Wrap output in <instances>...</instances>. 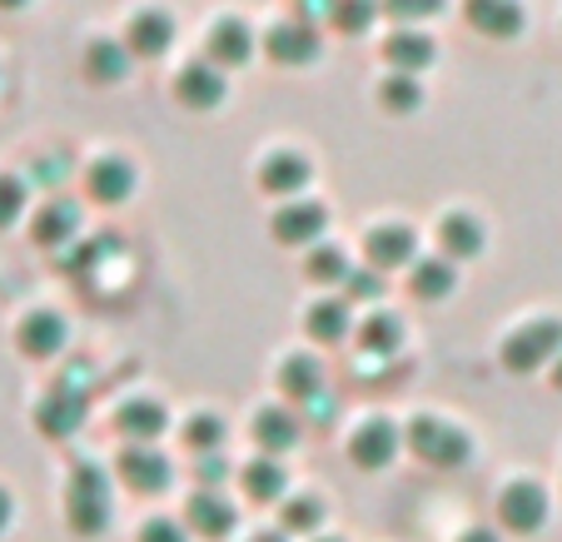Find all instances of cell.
Returning a JSON list of instances; mask_svg holds the SVG:
<instances>
[{
    "instance_id": "1",
    "label": "cell",
    "mask_w": 562,
    "mask_h": 542,
    "mask_svg": "<svg viewBox=\"0 0 562 542\" xmlns=\"http://www.w3.org/2000/svg\"><path fill=\"white\" fill-rule=\"evenodd\" d=\"M404 443L414 448L424 463H434V468H463L468 458H473V438H468L458 424L434 418V414L414 418V424H408V433H404Z\"/></svg>"
},
{
    "instance_id": "2",
    "label": "cell",
    "mask_w": 562,
    "mask_h": 542,
    "mask_svg": "<svg viewBox=\"0 0 562 542\" xmlns=\"http://www.w3.org/2000/svg\"><path fill=\"white\" fill-rule=\"evenodd\" d=\"M562 353V319H528L522 329H513L503 339L498 359L508 373H532L542 363H552Z\"/></svg>"
},
{
    "instance_id": "3",
    "label": "cell",
    "mask_w": 562,
    "mask_h": 542,
    "mask_svg": "<svg viewBox=\"0 0 562 542\" xmlns=\"http://www.w3.org/2000/svg\"><path fill=\"white\" fill-rule=\"evenodd\" d=\"M105 522H110V478L95 463H80L70 478V528L95 538V532H105Z\"/></svg>"
},
{
    "instance_id": "4",
    "label": "cell",
    "mask_w": 562,
    "mask_h": 542,
    "mask_svg": "<svg viewBox=\"0 0 562 542\" xmlns=\"http://www.w3.org/2000/svg\"><path fill=\"white\" fill-rule=\"evenodd\" d=\"M65 343H70V324H65V314H55V308H31V314L15 324V349L35 363L55 359Z\"/></svg>"
},
{
    "instance_id": "5",
    "label": "cell",
    "mask_w": 562,
    "mask_h": 542,
    "mask_svg": "<svg viewBox=\"0 0 562 542\" xmlns=\"http://www.w3.org/2000/svg\"><path fill=\"white\" fill-rule=\"evenodd\" d=\"M274 239L279 245H318V235L329 229V204H318V200H289V204H279V214H274Z\"/></svg>"
},
{
    "instance_id": "6",
    "label": "cell",
    "mask_w": 562,
    "mask_h": 542,
    "mask_svg": "<svg viewBox=\"0 0 562 542\" xmlns=\"http://www.w3.org/2000/svg\"><path fill=\"white\" fill-rule=\"evenodd\" d=\"M265 50H269V60H274V65H289V70H304V65H314L318 55H324V41H318L314 25L279 21V25H269Z\"/></svg>"
},
{
    "instance_id": "7",
    "label": "cell",
    "mask_w": 562,
    "mask_h": 542,
    "mask_svg": "<svg viewBox=\"0 0 562 542\" xmlns=\"http://www.w3.org/2000/svg\"><path fill=\"white\" fill-rule=\"evenodd\" d=\"M175 95H180V105H190V110H220L224 95H229V80H224V70L210 60V55H200V60H190L180 70Z\"/></svg>"
},
{
    "instance_id": "8",
    "label": "cell",
    "mask_w": 562,
    "mask_h": 542,
    "mask_svg": "<svg viewBox=\"0 0 562 542\" xmlns=\"http://www.w3.org/2000/svg\"><path fill=\"white\" fill-rule=\"evenodd\" d=\"M363 249H369V269H379V274L418 264V235L408 224H379V229H369Z\"/></svg>"
},
{
    "instance_id": "9",
    "label": "cell",
    "mask_w": 562,
    "mask_h": 542,
    "mask_svg": "<svg viewBox=\"0 0 562 542\" xmlns=\"http://www.w3.org/2000/svg\"><path fill=\"white\" fill-rule=\"evenodd\" d=\"M463 15L477 35L488 41H513V35L528 31V11L522 0H463Z\"/></svg>"
},
{
    "instance_id": "10",
    "label": "cell",
    "mask_w": 562,
    "mask_h": 542,
    "mask_svg": "<svg viewBox=\"0 0 562 542\" xmlns=\"http://www.w3.org/2000/svg\"><path fill=\"white\" fill-rule=\"evenodd\" d=\"M175 35H180V21H175L165 5H145V11L130 21L125 45H130V55H139V60H155V55H165L175 45Z\"/></svg>"
},
{
    "instance_id": "11",
    "label": "cell",
    "mask_w": 562,
    "mask_h": 542,
    "mask_svg": "<svg viewBox=\"0 0 562 542\" xmlns=\"http://www.w3.org/2000/svg\"><path fill=\"white\" fill-rule=\"evenodd\" d=\"M86 194L95 204H125L135 194V165L125 155H95L86 165Z\"/></svg>"
},
{
    "instance_id": "12",
    "label": "cell",
    "mask_w": 562,
    "mask_h": 542,
    "mask_svg": "<svg viewBox=\"0 0 562 542\" xmlns=\"http://www.w3.org/2000/svg\"><path fill=\"white\" fill-rule=\"evenodd\" d=\"M308 180H314V165H308V155H299V149H274V155H265V165H259V184H265V194H274V200H294L299 190H308Z\"/></svg>"
},
{
    "instance_id": "13",
    "label": "cell",
    "mask_w": 562,
    "mask_h": 542,
    "mask_svg": "<svg viewBox=\"0 0 562 542\" xmlns=\"http://www.w3.org/2000/svg\"><path fill=\"white\" fill-rule=\"evenodd\" d=\"M120 478H125L135 493H165L175 483V468H170V458L159 453V448L135 443V448L120 453Z\"/></svg>"
},
{
    "instance_id": "14",
    "label": "cell",
    "mask_w": 562,
    "mask_h": 542,
    "mask_svg": "<svg viewBox=\"0 0 562 542\" xmlns=\"http://www.w3.org/2000/svg\"><path fill=\"white\" fill-rule=\"evenodd\" d=\"M398 448H404V433L389 424V418H369V424L353 433V443H349V458L359 463V468H369V473H379V468H389L393 458H398Z\"/></svg>"
},
{
    "instance_id": "15",
    "label": "cell",
    "mask_w": 562,
    "mask_h": 542,
    "mask_svg": "<svg viewBox=\"0 0 562 542\" xmlns=\"http://www.w3.org/2000/svg\"><path fill=\"white\" fill-rule=\"evenodd\" d=\"M498 518H503V528H513V532H538L542 522H548V493L528 478L508 483V493L498 498Z\"/></svg>"
},
{
    "instance_id": "16",
    "label": "cell",
    "mask_w": 562,
    "mask_h": 542,
    "mask_svg": "<svg viewBox=\"0 0 562 542\" xmlns=\"http://www.w3.org/2000/svg\"><path fill=\"white\" fill-rule=\"evenodd\" d=\"M86 424V394H70V388H50V394L35 404V428L45 438H70Z\"/></svg>"
},
{
    "instance_id": "17",
    "label": "cell",
    "mask_w": 562,
    "mask_h": 542,
    "mask_svg": "<svg viewBox=\"0 0 562 542\" xmlns=\"http://www.w3.org/2000/svg\"><path fill=\"white\" fill-rule=\"evenodd\" d=\"M204 55H210L220 70H229V65H249L255 60V31H249L239 15H224V21H214L210 41H204Z\"/></svg>"
},
{
    "instance_id": "18",
    "label": "cell",
    "mask_w": 562,
    "mask_h": 542,
    "mask_svg": "<svg viewBox=\"0 0 562 542\" xmlns=\"http://www.w3.org/2000/svg\"><path fill=\"white\" fill-rule=\"evenodd\" d=\"M483 245H488V229L477 224V214H463V210H453V214H443V224H438V255L443 259H477L483 255Z\"/></svg>"
},
{
    "instance_id": "19",
    "label": "cell",
    "mask_w": 562,
    "mask_h": 542,
    "mask_svg": "<svg viewBox=\"0 0 562 542\" xmlns=\"http://www.w3.org/2000/svg\"><path fill=\"white\" fill-rule=\"evenodd\" d=\"M31 235H35V245H45V249H70V239L80 235V204H75V200L41 204V214H35V224H31Z\"/></svg>"
},
{
    "instance_id": "20",
    "label": "cell",
    "mask_w": 562,
    "mask_h": 542,
    "mask_svg": "<svg viewBox=\"0 0 562 542\" xmlns=\"http://www.w3.org/2000/svg\"><path fill=\"white\" fill-rule=\"evenodd\" d=\"M115 428L130 443H155V438L170 428V414H165V404H155V398H130V404H120Z\"/></svg>"
},
{
    "instance_id": "21",
    "label": "cell",
    "mask_w": 562,
    "mask_h": 542,
    "mask_svg": "<svg viewBox=\"0 0 562 542\" xmlns=\"http://www.w3.org/2000/svg\"><path fill=\"white\" fill-rule=\"evenodd\" d=\"M383 55H389V65L398 75H418V70H428V65L438 60V45L428 41L424 31H393L389 41H383Z\"/></svg>"
},
{
    "instance_id": "22",
    "label": "cell",
    "mask_w": 562,
    "mask_h": 542,
    "mask_svg": "<svg viewBox=\"0 0 562 542\" xmlns=\"http://www.w3.org/2000/svg\"><path fill=\"white\" fill-rule=\"evenodd\" d=\"M130 45L125 41H110V35H95V41L86 45V75L90 80H100V86H115V80H125L130 75Z\"/></svg>"
},
{
    "instance_id": "23",
    "label": "cell",
    "mask_w": 562,
    "mask_h": 542,
    "mask_svg": "<svg viewBox=\"0 0 562 542\" xmlns=\"http://www.w3.org/2000/svg\"><path fill=\"white\" fill-rule=\"evenodd\" d=\"M255 443L265 448V458H279L299 443V418L294 408H259L255 414Z\"/></svg>"
},
{
    "instance_id": "24",
    "label": "cell",
    "mask_w": 562,
    "mask_h": 542,
    "mask_svg": "<svg viewBox=\"0 0 562 542\" xmlns=\"http://www.w3.org/2000/svg\"><path fill=\"white\" fill-rule=\"evenodd\" d=\"M279 388H284L289 398H299V404H308L314 394H324V363H318L314 353H289V359L279 363Z\"/></svg>"
},
{
    "instance_id": "25",
    "label": "cell",
    "mask_w": 562,
    "mask_h": 542,
    "mask_svg": "<svg viewBox=\"0 0 562 542\" xmlns=\"http://www.w3.org/2000/svg\"><path fill=\"white\" fill-rule=\"evenodd\" d=\"M190 522L204 532V538H229V528H234V508H229V498L224 493H214V488H200L190 498Z\"/></svg>"
},
{
    "instance_id": "26",
    "label": "cell",
    "mask_w": 562,
    "mask_h": 542,
    "mask_svg": "<svg viewBox=\"0 0 562 542\" xmlns=\"http://www.w3.org/2000/svg\"><path fill=\"white\" fill-rule=\"evenodd\" d=\"M308 339H318V343H339V339H349V329H353V319H349V298H318L314 308H308Z\"/></svg>"
},
{
    "instance_id": "27",
    "label": "cell",
    "mask_w": 562,
    "mask_h": 542,
    "mask_svg": "<svg viewBox=\"0 0 562 542\" xmlns=\"http://www.w3.org/2000/svg\"><path fill=\"white\" fill-rule=\"evenodd\" d=\"M408 284H414V294L428 298V304H434V298H448L453 284H458V264L443 259V255H428V259L414 264V279H408Z\"/></svg>"
},
{
    "instance_id": "28",
    "label": "cell",
    "mask_w": 562,
    "mask_h": 542,
    "mask_svg": "<svg viewBox=\"0 0 562 542\" xmlns=\"http://www.w3.org/2000/svg\"><path fill=\"white\" fill-rule=\"evenodd\" d=\"M398 343H404V324L393 314H373V319L359 324V349L369 359H389V353H398Z\"/></svg>"
},
{
    "instance_id": "29",
    "label": "cell",
    "mask_w": 562,
    "mask_h": 542,
    "mask_svg": "<svg viewBox=\"0 0 562 542\" xmlns=\"http://www.w3.org/2000/svg\"><path fill=\"white\" fill-rule=\"evenodd\" d=\"M379 105L389 110V115H414V110L424 105V86H418V75H398V70H393L389 80L379 86Z\"/></svg>"
},
{
    "instance_id": "30",
    "label": "cell",
    "mask_w": 562,
    "mask_h": 542,
    "mask_svg": "<svg viewBox=\"0 0 562 542\" xmlns=\"http://www.w3.org/2000/svg\"><path fill=\"white\" fill-rule=\"evenodd\" d=\"M304 274L314 279V284H344V279L353 274V264H349V255H344L339 245H318V249H308Z\"/></svg>"
},
{
    "instance_id": "31",
    "label": "cell",
    "mask_w": 562,
    "mask_h": 542,
    "mask_svg": "<svg viewBox=\"0 0 562 542\" xmlns=\"http://www.w3.org/2000/svg\"><path fill=\"white\" fill-rule=\"evenodd\" d=\"M379 15H383V0H334L329 25L334 31H344V35H363Z\"/></svg>"
},
{
    "instance_id": "32",
    "label": "cell",
    "mask_w": 562,
    "mask_h": 542,
    "mask_svg": "<svg viewBox=\"0 0 562 542\" xmlns=\"http://www.w3.org/2000/svg\"><path fill=\"white\" fill-rule=\"evenodd\" d=\"M245 488H249V498H259V503L284 498L289 478H284V468H279V458H259V463H249V468H245Z\"/></svg>"
},
{
    "instance_id": "33",
    "label": "cell",
    "mask_w": 562,
    "mask_h": 542,
    "mask_svg": "<svg viewBox=\"0 0 562 542\" xmlns=\"http://www.w3.org/2000/svg\"><path fill=\"white\" fill-rule=\"evenodd\" d=\"M25 204H31V180L15 174V170H0V229L21 224Z\"/></svg>"
},
{
    "instance_id": "34",
    "label": "cell",
    "mask_w": 562,
    "mask_h": 542,
    "mask_svg": "<svg viewBox=\"0 0 562 542\" xmlns=\"http://www.w3.org/2000/svg\"><path fill=\"white\" fill-rule=\"evenodd\" d=\"M224 433H229V428H224L220 414H194L190 424H184V443H190L200 458L220 453V448H224Z\"/></svg>"
},
{
    "instance_id": "35",
    "label": "cell",
    "mask_w": 562,
    "mask_h": 542,
    "mask_svg": "<svg viewBox=\"0 0 562 542\" xmlns=\"http://www.w3.org/2000/svg\"><path fill=\"white\" fill-rule=\"evenodd\" d=\"M448 11V0H383V15H393L398 25H408V31H418L424 21H434V15Z\"/></svg>"
},
{
    "instance_id": "36",
    "label": "cell",
    "mask_w": 562,
    "mask_h": 542,
    "mask_svg": "<svg viewBox=\"0 0 562 542\" xmlns=\"http://www.w3.org/2000/svg\"><path fill=\"white\" fill-rule=\"evenodd\" d=\"M324 528V503L318 498H289L284 503V532H318Z\"/></svg>"
},
{
    "instance_id": "37",
    "label": "cell",
    "mask_w": 562,
    "mask_h": 542,
    "mask_svg": "<svg viewBox=\"0 0 562 542\" xmlns=\"http://www.w3.org/2000/svg\"><path fill=\"white\" fill-rule=\"evenodd\" d=\"M344 289H349V298H363V304H379V298L389 294L379 269H353V274L344 279Z\"/></svg>"
},
{
    "instance_id": "38",
    "label": "cell",
    "mask_w": 562,
    "mask_h": 542,
    "mask_svg": "<svg viewBox=\"0 0 562 542\" xmlns=\"http://www.w3.org/2000/svg\"><path fill=\"white\" fill-rule=\"evenodd\" d=\"M70 180V160L65 155H41V160L31 165V184H45V190H55V184Z\"/></svg>"
},
{
    "instance_id": "39",
    "label": "cell",
    "mask_w": 562,
    "mask_h": 542,
    "mask_svg": "<svg viewBox=\"0 0 562 542\" xmlns=\"http://www.w3.org/2000/svg\"><path fill=\"white\" fill-rule=\"evenodd\" d=\"M139 542H190V532L170 518H149L145 528H139Z\"/></svg>"
},
{
    "instance_id": "40",
    "label": "cell",
    "mask_w": 562,
    "mask_h": 542,
    "mask_svg": "<svg viewBox=\"0 0 562 542\" xmlns=\"http://www.w3.org/2000/svg\"><path fill=\"white\" fill-rule=\"evenodd\" d=\"M329 11H334V0H299L294 21L299 25H314V31H318V21H329Z\"/></svg>"
},
{
    "instance_id": "41",
    "label": "cell",
    "mask_w": 562,
    "mask_h": 542,
    "mask_svg": "<svg viewBox=\"0 0 562 542\" xmlns=\"http://www.w3.org/2000/svg\"><path fill=\"white\" fill-rule=\"evenodd\" d=\"M308 418H314V424H334V398L329 394H314V398H308Z\"/></svg>"
},
{
    "instance_id": "42",
    "label": "cell",
    "mask_w": 562,
    "mask_h": 542,
    "mask_svg": "<svg viewBox=\"0 0 562 542\" xmlns=\"http://www.w3.org/2000/svg\"><path fill=\"white\" fill-rule=\"evenodd\" d=\"M11 522H15V498H11L5 488H0V532L11 528Z\"/></svg>"
},
{
    "instance_id": "43",
    "label": "cell",
    "mask_w": 562,
    "mask_h": 542,
    "mask_svg": "<svg viewBox=\"0 0 562 542\" xmlns=\"http://www.w3.org/2000/svg\"><path fill=\"white\" fill-rule=\"evenodd\" d=\"M200 473H204V478H210V483H220V478H224V463H220V453H210V458H204V463H200Z\"/></svg>"
},
{
    "instance_id": "44",
    "label": "cell",
    "mask_w": 562,
    "mask_h": 542,
    "mask_svg": "<svg viewBox=\"0 0 562 542\" xmlns=\"http://www.w3.org/2000/svg\"><path fill=\"white\" fill-rule=\"evenodd\" d=\"M458 542H498V532H488V528H473V532H463Z\"/></svg>"
},
{
    "instance_id": "45",
    "label": "cell",
    "mask_w": 562,
    "mask_h": 542,
    "mask_svg": "<svg viewBox=\"0 0 562 542\" xmlns=\"http://www.w3.org/2000/svg\"><path fill=\"white\" fill-rule=\"evenodd\" d=\"M552 388L562 394V353H558V363H552Z\"/></svg>"
},
{
    "instance_id": "46",
    "label": "cell",
    "mask_w": 562,
    "mask_h": 542,
    "mask_svg": "<svg viewBox=\"0 0 562 542\" xmlns=\"http://www.w3.org/2000/svg\"><path fill=\"white\" fill-rule=\"evenodd\" d=\"M249 542H289L284 532H259V538H249Z\"/></svg>"
},
{
    "instance_id": "47",
    "label": "cell",
    "mask_w": 562,
    "mask_h": 542,
    "mask_svg": "<svg viewBox=\"0 0 562 542\" xmlns=\"http://www.w3.org/2000/svg\"><path fill=\"white\" fill-rule=\"evenodd\" d=\"M31 0H0V11H25Z\"/></svg>"
},
{
    "instance_id": "48",
    "label": "cell",
    "mask_w": 562,
    "mask_h": 542,
    "mask_svg": "<svg viewBox=\"0 0 562 542\" xmlns=\"http://www.w3.org/2000/svg\"><path fill=\"white\" fill-rule=\"evenodd\" d=\"M318 542H339V538H318Z\"/></svg>"
}]
</instances>
